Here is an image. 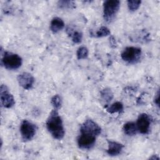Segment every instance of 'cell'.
<instances>
[{
    "label": "cell",
    "instance_id": "obj_1",
    "mask_svg": "<svg viewBox=\"0 0 160 160\" xmlns=\"http://www.w3.org/2000/svg\"><path fill=\"white\" fill-rule=\"evenodd\" d=\"M46 128L53 138L61 140L65 134L62 119L58 113V110L53 109L46 121Z\"/></svg>",
    "mask_w": 160,
    "mask_h": 160
},
{
    "label": "cell",
    "instance_id": "obj_2",
    "mask_svg": "<svg viewBox=\"0 0 160 160\" xmlns=\"http://www.w3.org/2000/svg\"><path fill=\"white\" fill-rule=\"evenodd\" d=\"M1 64L7 69H18L22 64V58L19 54L9 51H3L2 48L1 49Z\"/></svg>",
    "mask_w": 160,
    "mask_h": 160
},
{
    "label": "cell",
    "instance_id": "obj_3",
    "mask_svg": "<svg viewBox=\"0 0 160 160\" xmlns=\"http://www.w3.org/2000/svg\"><path fill=\"white\" fill-rule=\"evenodd\" d=\"M120 8L118 0H107L103 3V18L107 22L112 21L117 15Z\"/></svg>",
    "mask_w": 160,
    "mask_h": 160
},
{
    "label": "cell",
    "instance_id": "obj_4",
    "mask_svg": "<svg viewBox=\"0 0 160 160\" xmlns=\"http://www.w3.org/2000/svg\"><path fill=\"white\" fill-rule=\"evenodd\" d=\"M142 55L141 49L138 47L128 46L122 52V59L129 64H136L139 61Z\"/></svg>",
    "mask_w": 160,
    "mask_h": 160
},
{
    "label": "cell",
    "instance_id": "obj_5",
    "mask_svg": "<svg viewBox=\"0 0 160 160\" xmlns=\"http://www.w3.org/2000/svg\"><path fill=\"white\" fill-rule=\"evenodd\" d=\"M37 131L36 126L32 122L23 120L20 126V133L23 141H31L34 137Z\"/></svg>",
    "mask_w": 160,
    "mask_h": 160
},
{
    "label": "cell",
    "instance_id": "obj_6",
    "mask_svg": "<svg viewBox=\"0 0 160 160\" xmlns=\"http://www.w3.org/2000/svg\"><path fill=\"white\" fill-rule=\"evenodd\" d=\"M101 128L91 119H86L80 127V132L87 133L98 137L101 133Z\"/></svg>",
    "mask_w": 160,
    "mask_h": 160
},
{
    "label": "cell",
    "instance_id": "obj_7",
    "mask_svg": "<svg viewBox=\"0 0 160 160\" xmlns=\"http://www.w3.org/2000/svg\"><path fill=\"white\" fill-rule=\"evenodd\" d=\"M96 138V136L92 134L80 132L77 139L78 145L82 149H90L94 146Z\"/></svg>",
    "mask_w": 160,
    "mask_h": 160
},
{
    "label": "cell",
    "instance_id": "obj_8",
    "mask_svg": "<svg viewBox=\"0 0 160 160\" xmlns=\"http://www.w3.org/2000/svg\"><path fill=\"white\" fill-rule=\"evenodd\" d=\"M1 105L5 108H11L15 104V99L5 84H1L0 88Z\"/></svg>",
    "mask_w": 160,
    "mask_h": 160
},
{
    "label": "cell",
    "instance_id": "obj_9",
    "mask_svg": "<svg viewBox=\"0 0 160 160\" xmlns=\"http://www.w3.org/2000/svg\"><path fill=\"white\" fill-rule=\"evenodd\" d=\"M151 119L146 113H141L139 115L136 122L138 131L142 134H147L149 132Z\"/></svg>",
    "mask_w": 160,
    "mask_h": 160
},
{
    "label": "cell",
    "instance_id": "obj_10",
    "mask_svg": "<svg viewBox=\"0 0 160 160\" xmlns=\"http://www.w3.org/2000/svg\"><path fill=\"white\" fill-rule=\"evenodd\" d=\"M17 81L19 85L24 89L29 90L32 88L35 79L31 74L28 72H23L18 76Z\"/></svg>",
    "mask_w": 160,
    "mask_h": 160
},
{
    "label": "cell",
    "instance_id": "obj_11",
    "mask_svg": "<svg viewBox=\"0 0 160 160\" xmlns=\"http://www.w3.org/2000/svg\"><path fill=\"white\" fill-rule=\"evenodd\" d=\"M108 148L107 149V153L111 156H116L119 155L124 148L122 144L111 140H108Z\"/></svg>",
    "mask_w": 160,
    "mask_h": 160
},
{
    "label": "cell",
    "instance_id": "obj_12",
    "mask_svg": "<svg viewBox=\"0 0 160 160\" xmlns=\"http://www.w3.org/2000/svg\"><path fill=\"white\" fill-rule=\"evenodd\" d=\"M64 28V22L63 20L59 18L55 17L52 19L50 23V30L53 33H58Z\"/></svg>",
    "mask_w": 160,
    "mask_h": 160
},
{
    "label": "cell",
    "instance_id": "obj_13",
    "mask_svg": "<svg viewBox=\"0 0 160 160\" xmlns=\"http://www.w3.org/2000/svg\"><path fill=\"white\" fill-rule=\"evenodd\" d=\"M122 129L124 134L129 136H134L138 132L136 122L132 121H129L125 123Z\"/></svg>",
    "mask_w": 160,
    "mask_h": 160
},
{
    "label": "cell",
    "instance_id": "obj_14",
    "mask_svg": "<svg viewBox=\"0 0 160 160\" xmlns=\"http://www.w3.org/2000/svg\"><path fill=\"white\" fill-rule=\"evenodd\" d=\"M67 34L71 38L72 41L75 44H79L82 41V33L79 31H74V29L68 28L66 29Z\"/></svg>",
    "mask_w": 160,
    "mask_h": 160
},
{
    "label": "cell",
    "instance_id": "obj_15",
    "mask_svg": "<svg viewBox=\"0 0 160 160\" xmlns=\"http://www.w3.org/2000/svg\"><path fill=\"white\" fill-rule=\"evenodd\" d=\"M124 110L123 104L120 101H116L110 106L106 107V111L110 114H114L116 112H121Z\"/></svg>",
    "mask_w": 160,
    "mask_h": 160
},
{
    "label": "cell",
    "instance_id": "obj_16",
    "mask_svg": "<svg viewBox=\"0 0 160 160\" xmlns=\"http://www.w3.org/2000/svg\"><path fill=\"white\" fill-rule=\"evenodd\" d=\"M100 96L102 101L106 102H109L114 98V94L110 88H106L100 92Z\"/></svg>",
    "mask_w": 160,
    "mask_h": 160
},
{
    "label": "cell",
    "instance_id": "obj_17",
    "mask_svg": "<svg viewBox=\"0 0 160 160\" xmlns=\"http://www.w3.org/2000/svg\"><path fill=\"white\" fill-rule=\"evenodd\" d=\"M51 103L54 109L58 110L62 106V98L59 94H55L51 98Z\"/></svg>",
    "mask_w": 160,
    "mask_h": 160
},
{
    "label": "cell",
    "instance_id": "obj_18",
    "mask_svg": "<svg viewBox=\"0 0 160 160\" xmlns=\"http://www.w3.org/2000/svg\"><path fill=\"white\" fill-rule=\"evenodd\" d=\"M76 3L73 1L62 0L58 2V6L61 9H73L75 8Z\"/></svg>",
    "mask_w": 160,
    "mask_h": 160
},
{
    "label": "cell",
    "instance_id": "obj_19",
    "mask_svg": "<svg viewBox=\"0 0 160 160\" xmlns=\"http://www.w3.org/2000/svg\"><path fill=\"white\" fill-rule=\"evenodd\" d=\"M89 54L88 49L85 46L79 47L76 52V56L78 59H86Z\"/></svg>",
    "mask_w": 160,
    "mask_h": 160
},
{
    "label": "cell",
    "instance_id": "obj_20",
    "mask_svg": "<svg viewBox=\"0 0 160 160\" xmlns=\"http://www.w3.org/2000/svg\"><path fill=\"white\" fill-rule=\"evenodd\" d=\"M141 1L139 0H129L127 1L128 8L130 11H135L141 6Z\"/></svg>",
    "mask_w": 160,
    "mask_h": 160
},
{
    "label": "cell",
    "instance_id": "obj_21",
    "mask_svg": "<svg viewBox=\"0 0 160 160\" xmlns=\"http://www.w3.org/2000/svg\"><path fill=\"white\" fill-rule=\"evenodd\" d=\"M111 31L109 28L106 26L101 27L96 32V37L97 38H102L110 35Z\"/></svg>",
    "mask_w": 160,
    "mask_h": 160
},
{
    "label": "cell",
    "instance_id": "obj_22",
    "mask_svg": "<svg viewBox=\"0 0 160 160\" xmlns=\"http://www.w3.org/2000/svg\"><path fill=\"white\" fill-rule=\"evenodd\" d=\"M109 44L111 45V46L113 48H116L117 46V43H116V39L115 38L111 36L110 38H109Z\"/></svg>",
    "mask_w": 160,
    "mask_h": 160
},
{
    "label": "cell",
    "instance_id": "obj_23",
    "mask_svg": "<svg viewBox=\"0 0 160 160\" xmlns=\"http://www.w3.org/2000/svg\"><path fill=\"white\" fill-rule=\"evenodd\" d=\"M154 102L159 107V91H158L156 96L154 98Z\"/></svg>",
    "mask_w": 160,
    "mask_h": 160
},
{
    "label": "cell",
    "instance_id": "obj_24",
    "mask_svg": "<svg viewBox=\"0 0 160 160\" xmlns=\"http://www.w3.org/2000/svg\"><path fill=\"white\" fill-rule=\"evenodd\" d=\"M149 159H153V160H154V159L159 160V158L158 156H157V155H152V156L151 157H150Z\"/></svg>",
    "mask_w": 160,
    "mask_h": 160
}]
</instances>
